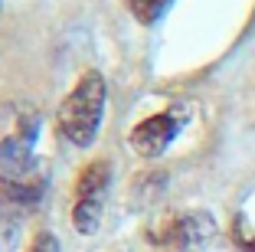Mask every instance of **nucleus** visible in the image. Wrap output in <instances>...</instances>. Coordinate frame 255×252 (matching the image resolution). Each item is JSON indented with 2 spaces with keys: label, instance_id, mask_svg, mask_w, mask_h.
<instances>
[{
  "label": "nucleus",
  "instance_id": "obj_2",
  "mask_svg": "<svg viewBox=\"0 0 255 252\" xmlns=\"http://www.w3.org/2000/svg\"><path fill=\"white\" fill-rule=\"evenodd\" d=\"M183 125H187V108H183V105H173V108L157 111V115H150L141 125L131 128L128 144L141 157H160L173 144V138L183 131Z\"/></svg>",
  "mask_w": 255,
  "mask_h": 252
},
{
  "label": "nucleus",
  "instance_id": "obj_5",
  "mask_svg": "<svg viewBox=\"0 0 255 252\" xmlns=\"http://www.w3.org/2000/svg\"><path fill=\"white\" fill-rule=\"evenodd\" d=\"M102 210H105V197H75L72 207V226L79 233H95L102 223Z\"/></svg>",
  "mask_w": 255,
  "mask_h": 252
},
{
  "label": "nucleus",
  "instance_id": "obj_3",
  "mask_svg": "<svg viewBox=\"0 0 255 252\" xmlns=\"http://www.w3.org/2000/svg\"><path fill=\"white\" fill-rule=\"evenodd\" d=\"M210 216L203 213H187V216H167L164 223L157 226V246L164 249H190L196 246L206 233H210Z\"/></svg>",
  "mask_w": 255,
  "mask_h": 252
},
{
  "label": "nucleus",
  "instance_id": "obj_6",
  "mask_svg": "<svg viewBox=\"0 0 255 252\" xmlns=\"http://www.w3.org/2000/svg\"><path fill=\"white\" fill-rule=\"evenodd\" d=\"M125 7L131 10V16H134L137 23L150 26V23H157L160 16L167 13V7H170V0H125Z\"/></svg>",
  "mask_w": 255,
  "mask_h": 252
},
{
  "label": "nucleus",
  "instance_id": "obj_1",
  "mask_svg": "<svg viewBox=\"0 0 255 252\" xmlns=\"http://www.w3.org/2000/svg\"><path fill=\"white\" fill-rule=\"evenodd\" d=\"M105 102H108V85L102 72H85L82 79L72 85L66 98L59 105V131L69 144L75 148H89L98 134V125H102V115H105Z\"/></svg>",
  "mask_w": 255,
  "mask_h": 252
},
{
  "label": "nucleus",
  "instance_id": "obj_4",
  "mask_svg": "<svg viewBox=\"0 0 255 252\" xmlns=\"http://www.w3.org/2000/svg\"><path fill=\"white\" fill-rule=\"evenodd\" d=\"M108 180H112V164L108 161H92L79 180H75V197H105Z\"/></svg>",
  "mask_w": 255,
  "mask_h": 252
},
{
  "label": "nucleus",
  "instance_id": "obj_8",
  "mask_svg": "<svg viewBox=\"0 0 255 252\" xmlns=\"http://www.w3.org/2000/svg\"><path fill=\"white\" fill-rule=\"evenodd\" d=\"M236 239H239V243L246 246L249 252H255V239H252V236H246V233H239V230H236Z\"/></svg>",
  "mask_w": 255,
  "mask_h": 252
},
{
  "label": "nucleus",
  "instance_id": "obj_7",
  "mask_svg": "<svg viewBox=\"0 0 255 252\" xmlns=\"http://www.w3.org/2000/svg\"><path fill=\"white\" fill-rule=\"evenodd\" d=\"M30 252H59V239L53 236V233H36L30 243Z\"/></svg>",
  "mask_w": 255,
  "mask_h": 252
}]
</instances>
